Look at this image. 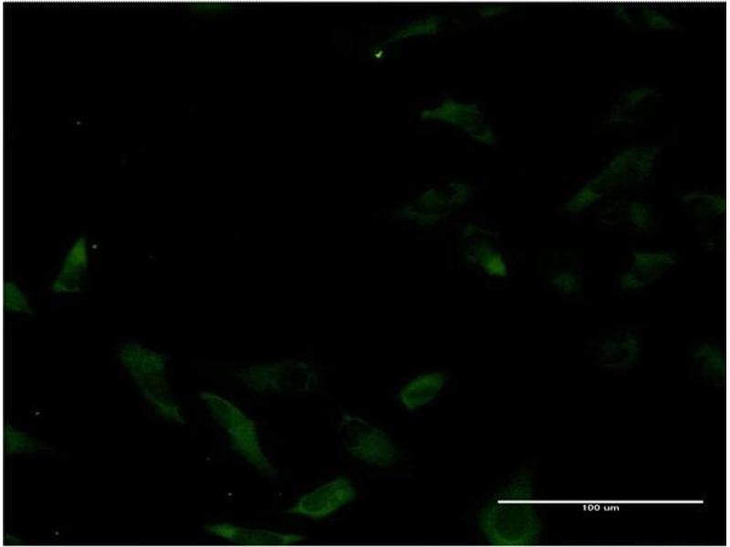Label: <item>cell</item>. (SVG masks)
Instances as JSON below:
<instances>
[{
  "mask_svg": "<svg viewBox=\"0 0 730 547\" xmlns=\"http://www.w3.org/2000/svg\"><path fill=\"white\" fill-rule=\"evenodd\" d=\"M534 499L533 474L526 470L517 472L478 513V529L485 541L503 547L537 543L543 526Z\"/></svg>",
  "mask_w": 730,
  "mask_h": 547,
  "instance_id": "6da1fadb",
  "label": "cell"
},
{
  "mask_svg": "<svg viewBox=\"0 0 730 547\" xmlns=\"http://www.w3.org/2000/svg\"><path fill=\"white\" fill-rule=\"evenodd\" d=\"M661 150L659 145L621 150L564 202L563 210L580 213L614 193L641 186L652 175Z\"/></svg>",
  "mask_w": 730,
  "mask_h": 547,
  "instance_id": "7a4b0ae2",
  "label": "cell"
},
{
  "mask_svg": "<svg viewBox=\"0 0 730 547\" xmlns=\"http://www.w3.org/2000/svg\"><path fill=\"white\" fill-rule=\"evenodd\" d=\"M117 356L154 411L164 419L184 424L181 408L168 390L167 356L136 340L122 342L117 348Z\"/></svg>",
  "mask_w": 730,
  "mask_h": 547,
  "instance_id": "3957f363",
  "label": "cell"
},
{
  "mask_svg": "<svg viewBox=\"0 0 730 547\" xmlns=\"http://www.w3.org/2000/svg\"><path fill=\"white\" fill-rule=\"evenodd\" d=\"M200 397L228 435L231 449L263 474L276 475V470L261 446L256 422L235 403L216 393L202 391Z\"/></svg>",
  "mask_w": 730,
  "mask_h": 547,
  "instance_id": "277c9868",
  "label": "cell"
},
{
  "mask_svg": "<svg viewBox=\"0 0 730 547\" xmlns=\"http://www.w3.org/2000/svg\"><path fill=\"white\" fill-rule=\"evenodd\" d=\"M338 435L348 454L367 465L389 468L399 459V449L391 437L362 417L344 413Z\"/></svg>",
  "mask_w": 730,
  "mask_h": 547,
  "instance_id": "5b68a950",
  "label": "cell"
},
{
  "mask_svg": "<svg viewBox=\"0 0 730 547\" xmlns=\"http://www.w3.org/2000/svg\"><path fill=\"white\" fill-rule=\"evenodd\" d=\"M643 342L633 327L618 325L594 335L586 345L589 360L596 366L610 372H624L633 368L642 355Z\"/></svg>",
  "mask_w": 730,
  "mask_h": 547,
  "instance_id": "8992f818",
  "label": "cell"
},
{
  "mask_svg": "<svg viewBox=\"0 0 730 547\" xmlns=\"http://www.w3.org/2000/svg\"><path fill=\"white\" fill-rule=\"evenodd\" d=\"M237 377L256 392L308 393L318 383L313 368L295 361L251 366L242 370Z\"/></svg>",
  "mask_w": 730,
  "mask_h": 547,
  "instance_id": "52a82bcc",
  "label": "cell"
},
{
  "mask_svg": "<svg viewBox=\"0 0 730 547\" xmlns=\"http://www.w3.org/2000/svg\"><path fill=\"white\" fill-rule=\"evenodd\" d=\"M540 272L548 284L559 295H579L584 285V264L579 253L569 246L548 249L541 257Z\"/></svg>",
  "mask_w": 730,
  "mask_h": 547,
  "instance_id": "ba28073f",
  "label": "cell"
},
{
  "mask_svg": "<svg viewBox=\"0 0 730 547\" xmlns=\"http://www.w3.org/2000/svg\"><path fill=\"white\" fill-rule=\"evenodd\" d=\"M357 495L352 481L339 476L303 494L284 512L320 520L352 502Z\"/></svg>",
  "mask_w": 730,
  "mask_h": 547,
  "instance_id": "9c48e42d",
  "label": "cell"
},
{
  "mask_svg": "<svg viewBox=\"0 0 730 547\" xmlns=\"http://www.w3.org/2000/svg\"><path fill=\"white\" fill-rule=\"evenodd\" d=\"M677 264V256L666 250H635L620 273L618 285L622 292H638L662 279Z\"/></svg>",
  "mask_w": 730,
  "mask_h": 547,
  "instance_id": "30bf717a",
  "label": "cell"
},
{
  "mask_svg": "<svg viewBox=\"0 0 730 547\" xmlns=\"http://www.w3.org/2000/svg\"><path fill=\"white\" fill-rule=\"evenodd\" d=\"M596 222L606 228L647 233L654 227L655 215L649 202L624 198L602 205L596 214Z\"/></svg>",
  "mask_w": 730,
  "mask_h": 547,
  "instance_id": "8fae6325",
  "label": "cell"
},
{
  "mask_svg": "<svg viewBox=\"0 0 730 547\" xmlns=\"http://www.w3.org/2000/svg\"><path fill=\"white\" fill-rule=\"evenodd\" d=\"M423 119L440 120L462 129L471 138L487 145L495 142L494 133L485 122L478 106L445 99L439 106L423 110Z\"/></svg>",
  "mask_w": 730,
  "mask_h": 547,
  "instance_id": "7c38bea8",
  "label": "cell"
},
{
  "mask_svg": "<svg viewBox=\"0 0 730 547\" xmlns=\"http://www.w3.org/2000/svg\"><path fill=\"white\" fill-rule=\"evenodd\" d=\"M89 264V241L85 235L80 234L66 251L51 282L50 291L60 295L79 294L86 284Z\"/></svg>",
  "mask_w": 730,
  "mask_h": 547,
  "instance_id": "4fadbf2b",
  "label": "cell"
},
{
  "mask_svg": "<svg viewBox=\"0 0 730 547\" xmlns=\"http://www.w3.org/2000/svg\"><path fill=\"white\" fill-rule=\"evenodd\" d=\"M653 88L639 86L621 91L610 106V124H636L650 116L660 99Z\"/></svg>",
  "mask_w": 730,
  "mask_h": 547,
  "instance_id": "5bb4252c",
  "label": "cell"
},
{
  "mask_svg": "<svg viewBox=\"0 0 730 547\" xmlns=\"http://www.w3.org/2000/svg\"><path fill=\"white\" fill-rule=\"evenodd\" d=\"M203 528L214 536L243 546H287L306 540V536L297 533L252 529L229 522L208 524Z\"/></svg>",
  "mask_w": 730,
  "mask_h": 547,
  "instance_id": "9a60e30c",
  "label": "cell"
},
{
  "mask_svg": "<svg viewBox=\"0 0 730 547\" xmlns=\"http://www.w3.org/2000/svg\"><path fill=\"white\" fill-rule=\"evenodd\" d=\"M692 375L701 382L722 387L726 382V356L723 346L714 341L695 345L689 356Z\"/></svg>",
  "mask_w": 730,
  "mask_h": 547,
  "instance_id": "2e32d148",
  "label": "cell"
},
{
  "mask_svg": "<svg viewBox=\"0 0 730 547\" xmlns=\"http://www.w3.org/2000/svg\"><path fill=\"white\" fill-rule=\"evenodd\" d=\"M447 376L442 371H431L415 376L398 392L400 404L408 411H417L432 403L443 391Z\"/></svg>",
  "mask_w": 730,
  "mask_h": 547,
  "instance_id": "e0dca14e",
  "label": "cell"
},
{
  "mask_svg": "<svg viewBox=\"0 0 730 547\" xmlns=\"http://www.w3.org/2000/svg\"><path fill=\"white\" fill-rule=\"evenodd\" d=\"M467 190L462 184L455 183L450 185V191H439L432 189L424 192L419 200L416 201L413 207V215L426 219H438L441 216L440 212L447 209L449 206L458 205L464 201L467 196Z\"/></svg>",
  "mask_w": 730,
  "mask_h": 547,
  "instance_id": "ac0fdd59",
  "label": "cell"
},
{
  "mask_svg": "<svg viewBox=\"0 0 730 547\" xmlns=\"http://www.w3.org/2000/svg\"><path fill=\"white\" fill-rule=\"evenodd\" d=\"M680 201L694 217L701 222L721 220L725 215V198L714 191H687L680 197Z\"/></svg>",
  "mask_w": 730,
  "mask_h": 547,
  "instance_id": "d6986e66",
  "label": "cell"
},
{
  "mask_svg": "<svg viewBox=\"0 0 730 547\" xmlns=\"http://www.w3.org/2000/svg\"><path fill=\"white\" fill-rule=\"evenodd\" d=\"M3 308L16 315H33V307L23 289L14 281L5 280L2 286Z\"/></svg>",
  "mask_w": 730,
  "mask_h": 547,
  "instance_id": "ffe728a7",
  "label": "cell"
},
{
  "mask_svg": "<svg viewBox=\"0 0 730 547\" xmlns=\"http://www.w3.org/2000/svg\"><path fill=\"white\" fill-rule=\"evenodd\" d=\"M3 448L6 455L35 452L42 445L28 434L5 424L3 428Z\"/></svg>",
  "mask_w": 730,
  "mask_h": 547,
  "instance_id": "44dd1931",
  "label": "cell"
},
{
  "mask_svg": "<svg viewBox=\"0 0 730 547\" xmlns=\"http://www.w3.org/2000/svg\"><path fill=\"white\" fill-rule=\"evenodd\" d=\"M469 259L478 263L489 274L506 275V265L500 253L485 244L478 243L469 252Z\"/></svg>",
  "mask_w": 730,
  "mask_h": 547,
  "instance_id": "7402d4cb",
  "label": "cell"
},
{
  "mask_svg": "<svg viewBox=\"0 0 730 547\" xmlns=\"http://www.w3.org/2000/svg\"><path fill=\"white\" fill-rule=\"evenodd\" d=\"M632 27L643 26L651 29L657 30H674L676 25L660 11L642 5L639 14L634 15L631 12Z\"/></svg>",
  "mask_w": 730,
  "mask_h": 547,
  "instance_id": "603a6c76",
  "label": "cell"
},
{
  "mask_svg": "<svg viewBox=\"0 0 730 547\" xmlns=\"http://www.w3.org/2000/svg\"><path fill=\"white\" fill-rule=\"evenodd\" d=\"M440 23L437 17H430L421 21L419 24L409 25L405 29L396 33V38H403L415 35L429 34L436 32V28Z\"/></svg>",
  "mask_w": 730,
  "mask_h": 547,
  "instance_id": "cb8c5ba5",
  "label": "cell"
}]
</instances>
